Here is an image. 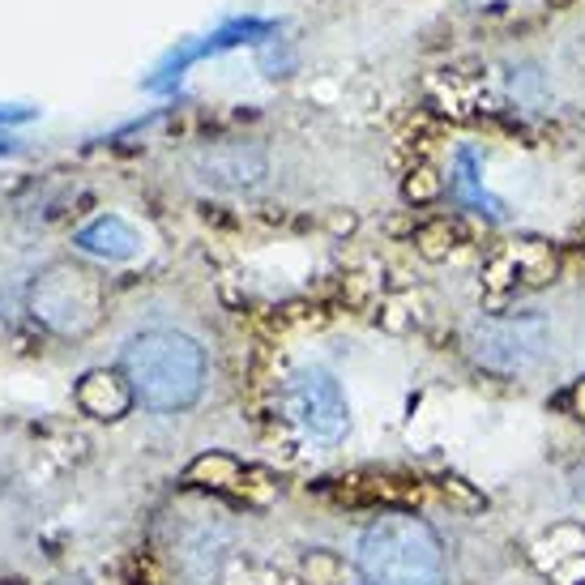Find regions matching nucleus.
Returning a JSON list of instances; mask_svg holds the SVG:
<instances>
[{"mask_svg":"<svg viewBox=\"0 0 585 585\" xmlns=\"http://www.w3.org/2000/svg\"><path fill=\"white\" fill-rule=\"evenodd\" d=\"M120 372L133 384V398L159 414L188 411L206 389V355L188 334L145 329L120 350Z\"/></svg>","mask_w":585,"mask_h":585,"instance_id":"nucleus-1","label":"nucleus"},{"mask_svg":"<svg viewBox=\"0 0 585 585\" xmlns=\"http://www.w3.org/2000/svg\"><path fill=\"white\" fill-rule=\"evenodd\" d=\"M355 568L364 585H441L445 548L411 509H380L359 534Z\"/></svg>","mask_w":585,"mask_h":585,"instance_id":"nucleus-2","label":"nucleus"},{"mask_svg":"<svg viewBox=\"0 0 585 585\" xmlns=\"http://www.w3.org/2000/svg\"><path fill=\"white\" fill-rule=\"evenodd\" d=\"M26 308L56 338H86L104 321V278L77 261H56L35 274Z\"/></svg>","mask_w":585,"mask_h":585,"instance_id":"nucleus-3","label":"nucleus"},{"mask_svg":"<svg viewBox=\"0 0 585 585\" xmlns=\"http://www.w3.org/2000/svg\"><path fill=\"white\" fill-rule=\"evenodd\" d=\"M466 350L491 377H526L543 368L551 355V325L539 312L487 316L466 334Z\"/></svg>","mask_w":585,"mask_h":585,"instance_id":"nucleus-4","label":"nucleus"},{"mask_svg":"<svg viewBox=\"0 0 585 585\" xmlns=\"http://www.w3.org/2000/svg\"><path fill=\"white\" fill-rule=\"evenodd\" d=\"M286 411L291 419L321 445H338L350 427V407H346L343 380L325 368H300L286 380Z\"/></svg>","mask_w":585,"mask_h":585,"instance_id":"nucleus-5","label":"nucleus"},{"mask_svg":"<svg viewBox=\"0 0 585 585\" xmlns=\"http://www.w3.org/2000/svg\"><path fill=\"white\" fill-rule=\"evenodd\" d=\"M193 175L214 193H252L270 175V154L257 141H214L193 154Z\"/></svg>","mask_w":585,"mask_h":585,"instance_id":"nucleus-6","label":"nucleus"},{"mask_svg":"<svg viewBox=\"0 0 585 585\" xmlns=\"http://www.w3.org/2000/svg\"><path fill=\"white\" fill-rule=\"evenodd\" d=\"M77 407L90 414V419H104V423H116L138 407L133 398V384L120 368H95L77 380Z\"/></svg>","mask_w":585,"mask_h":585,"instance_id":"nucleus-7","label":"nucleus"},{"mask_svg":"<svg viewBox=\"0 0 585 585\" xmlns=\"http://www.w3.org/2000/svg\"><path fill=\"white\" fill-rule=\"evenodd\" d=\"M240 475H243V466L236 457H227V453H202V457H193L188 470H184V479L188 483L214 487V491H236V487H240Z\"/></svg>","mask_w":585,"mask_h":585,"instance_id":"nucleus-8","label":"nucleus"},{"mask_svg":"<svg viewBox=\"0 0 585 585\" xmlns=\"http://www.w3.org/2000/svg\"><path fill=\"white\" fill-rule=\"evenodd\" d=\"M82 248L99 252V257H111V261H124V257L138 252V236L120 218H107V223H95V227L82 231Z\"/></svg>","mask_w":585,"mask_h":585,"instance_id":"nucleus-9","label":"nucleus"},{"mask_svg":"<svg viewBox=\"0 0 585 585\" xmlns=\"http://www.w3.org/2000/svg\"><path fill=\"white\" fill-rule=\"evenodd\" d=\"M517 261V282H526V286H543L555 278V252H551L548 243H517L509 248Z\"/></svg>","mask_w":585,"mask_h":585,"instance_id":"nucleus-10","label":"nucleus"},{"mask_svg":"<svg viewBox=\"0 0 585 585\" xmlns=\"http://www.w3.org/2000/svg\"><path fill=\"white\" fill-rule=\"evenodd\" d=\"M457 240H462V231H457V223H448V218H441V223H427V227H419V236H414L419 252H423L427 261H445L448 252L457 248Z\"/></svg>","mask_w":585,"mask_h":585,"instance_id":"nucleus-11","label":"nucleus"},{"mask_svg":"<svg viewBox=\"0 0 585 585\" xmlns=\"http://www.w3.org/2000/svg\"><path fill=\"white\" fill-rule=\"evenodd\" d=\"M300 573H304V585H338L343 582V555L316 548L304 555V568Z\"/></svg>","mask_w":585,"mask_h":585,"instance_id":"nucleus-12","label":"nucleus"},{"mask_svg":"<svg viewBox=\"0 0 585 585\" xmlns=\"http://www.w3.org/2000/svg\"><path fill=\"white\" fill-rule=\"evenodd\" d=\"M441 175L432 172V167H414L411 175H407V184H402V197L411 202V206H427V202H436L441 197Z\"/></svg>","mask_w":585,"mask_h":585,"instance_id":"nucleus-13","label":"nucleus"},{"mask_svg":"<svg viewBox=\"0 0 585 585\" xmlns=\"http://www.w3.org/2000/svg\"><path fill=\"white\" fill-rule=\"evenodd\" d=\"M274 487L278 483L270 479V470H261V466H243V475H240V496H248V500H257V505H266L270 496H274Z\"/></svg>","mask_w":585,"mask_h":585,"instance_id":"nucleus-14","label":"nucleus"},{"mask_svg":"<svg viewBox=\"0 0 585 585\" xmlns=\"http://www.w3.org/2000/svg\"><path fill=\"white\" fill-rule=\"evenodd\" d=\"M441 491H445L448 505H457V509H483V496L466 479H457V475H445V479H441Z\"/></svg>","mask_w":585,"mask_h":585,"instance_id":"nucleus-15","label":"nucleus"},{"mask_svg":"<svg viewBox=\"0 0 585 585\" xmlns=\"http://www.w3.org/2000/svg\"><path fill=\"white\" fill-rule=\"evenodd\" d=\"M159 577H154V564L150 560H141V555H133V560H124V585H154Z\"/></svg>","mask_w":585,"mask_h":585,"instance_id":"nucleus-16","label":"nucleus"},{"mask_svg":"<svg viewBox=\"0 0 585 585\" xmlns=\"http://www.w3.org/2000/svg\"><path fill=\"white\" fill-rule=\"evenodd\" d=\"M564 407H568V411L577 414V419H585V377L577 380L573 389H568V398H564Z\"/></svg>","mask_w":585,"mask_h":585,"instance_id":"nucleus-17","label":"nucleus"},{"mask_svg":"<svg viewBox=\"0 0 585 585\" xmlns=\"http://www.w3.org/2000/svg\"><path fill=\"white\" fill-rule=\"evenodd\" d=\"M0 585H13V582H0Z\"/></svg>","mask_w":585,"mask_h":585,"instance_id":"nucleus-18","label":"nucleus"},{"mask_svg":"<svg viewBox=\"0 0 585 585\" xmlns=\"http://www.w3.org/2000/svg\"><path fill=\"white\" fill-rule=\"evenodd\" d=\"M65 585H73V582H65Z\"/></svg>","mask_w":585,"mask_h":585,"instance_id":"nucleus-19","label":"nucleus"}]
</instances>
